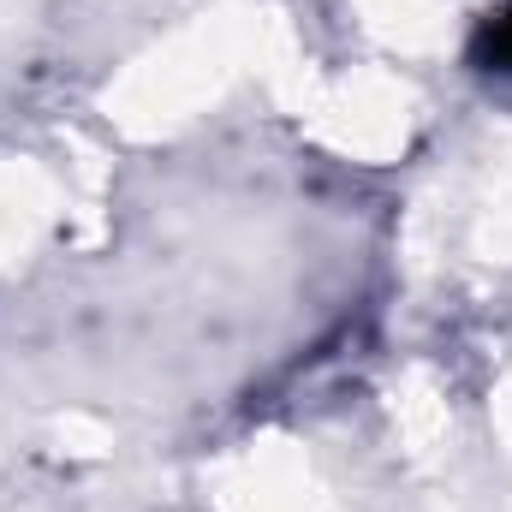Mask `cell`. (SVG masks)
<instances>
[{
	"instance_id": "6da1fadb",
	"label": "cell",
	"mask_w": 512,
	"mask_h": 512,
	"mask_svg": "<svg viewBox=\"0 0 512 512\" xmlns=\"http://www.w3.org/2000/svg\"><path fill=\"white\" fill-rule=\"evenodd\" d=\"M477 66L483 72H512V0L495 12V18H483V30H477Z\"/></svg>"
}]
</instances>
